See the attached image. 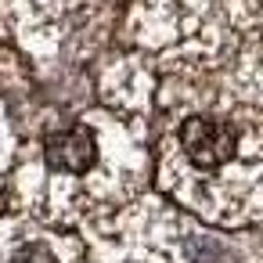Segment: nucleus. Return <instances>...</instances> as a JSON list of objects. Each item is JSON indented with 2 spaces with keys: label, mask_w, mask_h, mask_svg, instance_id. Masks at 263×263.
Returning <instances> with one entry per match:
<instances>
[{
  "label": "nucleus",
  "mask_w": 263,
  "mask_h": 263,
  "mask_svg": "<svg viewBox=\"0 0 263 263\" xmlns=\"http://www.w3.org/2000/svg\"><path fill=\"white\" fill-rule=\"evenodd\" d=\"M259 0H137L130 29L162 65L209 72L227 65L263 26Z\"/></svg>",
  "instance_id": "nucleus-2"
},
{
  "label": "nucleus",
  "mask_w": 263,
  "mask_h": 263,
  "mask_svg": "<svg viewBox=\"0 0 263 263\" xmlns=\"http://www.w3.org/2000/svg\"><path fill=\"white\" fill-rule=\"evenodd\" d=\"M11 152H15V144H11V130H8V123H4V112H0V195H4V177H8Z\"/></svg>",
  "instance_id": "nucleus-4"
},
{
  "label": "nucleus",
  "mask_w": 263,
  "mask_h": 263,
  "mask_svg": "<svg viewBox=\"0 0 263 263\" xmlns=\"http://www.w3.org/2000/svg\"><path fill=\"white\" fill-rule=\"evenodd\" d=\"M0 263H87L80 238L36 220L0 223Z\"/></svg>",
  "instance_id": "nucleus-3"
},
{
  "label": "nucleus",
  "mask_w": 263,
  "mask_h": 263,
  "mask_svg": "<svg viewBox=\"0 0 263 263\" xmlns=\"http://www.w3.org/2000/svg\"><path fill=\"white\" fill-rule=\"evenodd\" d=\"M159 184L213 223L263 220V112L227 90L180 116L159 152Z\"/></svg>",
  "instance_id": "nucleus-1"
}]
</instances>
